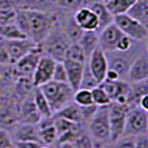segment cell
Returning a JSON list of instances; mask_svg holds the SVG:
<instances>
[{
	"mask_svg": "<svg viewBox=\"0 0 148 148\" xmlns=\"http://www.w3.org/2000/svg\"><path fill=\"white\" fill-rule=\"evenodd\" d=\"M15 23L26 37L37 45H42L55 25L50 16L35 9H18Z\"/></svg>",
	"mask_w": 148,
	"mask_h": 148,
	"instance_id": "1",
	"label": "cell"
},
{
	"mask_svg": "<svg viewBox=\"0 0 148 148\" xmlns=\"http://www.w3.org/2000/svg\"><path fill=\"white\" fill-rule=\"evenodd\" d=\"M39 88L47 99L52 114H56L62 107L71 103L75 92L68 84L57 82L53 80L45 84Z\"/></svg>",
	"mask_w": 148,
	"mask_h": 148,
	"instance_id": "2",
	"label": "cell"
},
{
	"mask_svg": "<svg viewBox=\"0 0 148 148\" xmlns=\"http://www.w3.org/2000/svg\"><path fill=\"white\" fill-rule=\"evenodd\" d=\"M109 106V105H108ZM108 106L98 107L95 115L89 119V133L95 143L110 141V125L108 116Z\"/></svg>",
	"mask_w": 148,
	"mask_h": 148,
	"instance_id": "3",
	"label": "cell"
},
{
	"mask_svg": "<svg viewBox=\"0 0 148 148\" xmlns=\"http://www.w3.org/2000/svg\"><path fill=\"white\" fill-rule=\"evenodd\" d=\"M42 44H44L42 51L46 52V56L50 57L56 61H62L65 59V55L70 42L65 31L58 29L53 25L50 34L48 35V37L46 38Z\"/></svg>",
	"mask_w": 148,
	"mask_h": 148,
	"instance_id": "4",
	"label": "cell"
},
{
	"mask_svg": "<svg viewBox=\"0 0 148 148\" xmlns=\"http://www.w3.org/2000/svg\"><path fill=\"white\" fill-rule=\"evenodd\" d=\"M148 132V111L138 106L129 107L126 115L125 130L123 137H138L147 135Z\"/></svg>",
	"mask_w": 148,
	"mask_h": 148,
	"instance_id": "5",
	"label": "cell"
},
{
	"mask_svg": "<svg viewBox=\"0 0 148 148\" xmlns=\"http://www.w3.org/2000/svg\"><path fill=\"white\" fill-rule=\"evenodd\" d=\"M114 23L119 30L133 40L146 42L148 38V28L140 22L134 20L127 15H119L114 17Z\"/></svg>",
	"mask_w": 148,
	"mask_h": 148,
	"instance_id": "6",
	"label": "cell"
},
{
	"mask_svg": "<svg viewBox=\"0 0 148 148\" xmlns=\"http://www.w3.org/2000/svg\"><path fill=\"white\" fill-rule=\"evenodd\" d=\"M129 107L124 105L111 103L108 106V116H109V125H110V141L118 140L124 136L125 130V121L126 115Z\"/></svg>",
	"mask_w": 148,
	"mask_h": 148,
	"instance_id": "7",
	"label": "cell"
},
{
	"mask_svg": "<svg viewBox=\"0 0 148 148\" xmlns=\"http://www.w3.org/2000/svg\"><path fill=\"white\" fill-rule=\"evenodd\" d=\"M3 42L9 57V62L14 65L18 60L21 59L22 57H25L27 53L35 50L40 46V45L35 44L32 40H30L28 38L20 39V40H3Z\"/></svg>",
	"mask_w": 148,
	"mask_h": 148,
	"instance_id": "8",
	"label": "cell"
},
{
	"mask_svg": "<svg viewBox=\"0 0 148 148\" xmlns=\"http://www.w3.org/2000/svg\"><path fill=\"white\" fill-rule=\"evenodd\" d=\"M56 62H57L56 60H53L46 55H42L40 57L31 77V84L34 87H41L45 84L51 82L52 73H53Z\"/></svg>",
	"mask_w": 148,
	"mask_h": 148,
	"instance_id": "9",
	"label": "cell"
},
{
	"mask_svg": "<svg viewBox=\"0 0 148 148\" xmlns=\"http://www.w3.org/2000/svg\"><path fill=\"white\" fill-rule=\"evenodd\" d=\"M87 66L90 74L94 76L97 82L100 85L105 80L106 71L108 70V61L106 53L99 47H97L88 57Z\"/></svg>",
	"mask_w": 148,
	"mask_h": 148,
	"instance_id": "10",
	"label": "cell"
},
{
	"mask_svg": "<svg viewBox=\"0 0 148 148\" xmlns=\"http://www.w3.org/2000/svg\"><path fill=\"white\" fill-rule=\"evenodd\" d=\"M126 78L132 84L146 82L148 79V56L146 49L133 60L127 71Z\"/></svg>",
	"mask_w": 148,
	"mask_h": 148,
	"instance_id": "11",
	"label": "cell"
},
{
	"mask_svg": "<svg viewBox=\"0 0 148 148\" xmlns=\"http://www.w3.org/2000/svg\"><path fill=\"white\" fill-rule=\"evenodd\" d=\"M123 32L112 22L109 26L98 32V47L104 52H110L116 50V46L119 39L123 37Z\"/></svg>",
	"mask_w": 148,
	"mask_h": 148,
	"instance_id": "12",
	"label": "cell"
},
{
	"mask_svg": "<svg viewBox=\"0 0 148 148\" xmlns=\"http://www.w3.org/2000/svg\"><path fill=\"white\" fill-rule=\"evenodd\" d=\"M42 52H44L42 47L40 45L38 48H36L35 50H32L29 53H27L25 57H22L21 59L16 62V68H17L18 73L22 76V78L31 79L38 61L40 59V57L42 56Z\"/></svg>",
	"mask_w": 148,
	"mask_h": 148,
	"instance_id": "13",
	"label": "cell"
},
{
	"mask_svg": "<svg viewBox=\"0 0 148 148\" xmlns=\"http://www.w3.org/2000/svg\"><path fill=\"white\" fill-rule=\"evenodd\" d=\"M126 52H120V51H110V52H105L106 57H107V61H108V68L115 70L117 74L120 76L121 79L126 78L127 71L129 69V66L133 61H130V58L126 56Z\"/></svg>",
	"mask_w": 148,
	"mask_h": 148,
	"instance_id": "14",
	"label": "cell"
},
{
	"mask_svg": "<svg viewBox=\"0 0 148 148\" xmlns=\"http://www.w3.org/2000/svg\"><path fill=\"white\" fill-rule=\"evenodd\" d=\"M74 20L84 31H96L97 32L98 30V26H99L98 18L88 6L78 9L75 12Z\"/></svg>",
	"mask_w": 148,
	"mask_h": 148,
	"instance_id": "15",
	"label": "cell"
},
{
	"mask_svg": "<svg viewBox=\"0 0 148 148\" xmlns=\"http://www.w3.org/2000/svg\"><path fill=\"white\" fill-rule=\"evenodd\" d=\"M64 66L66 68L67 78H68V85L74 91L79 89L80 82H82V75L85 70V65L86 64H80L77 61H71V60L65 59L62 60Z\"/></svg>",
	"mask_w": 148,
	"mask_h": 148,
	"instance_id": "16",
	"label": "cell"
},
{
	"mask_svg": "<svg viewBox=\"0 0 148 148\" xmlns=\"http://www.w3.org/2000/svg\"><path fill=\"white\" fill-rule=\"evenodd\" d=\"M38 134L39 139L42 145H51L55 141H57L58 134L53 126L51 118H41V120L38 123Z\"/></svg>",
	"mask_w": 148,
	"mask_h": 148,
	"instance_id": "17",
	"label": "cell"
},
{
	"mask_svg": "<svg viewBox=\"0 0 148 148\" xmlns=\"http://www.w3.org/2000/svg\"><path fill=\"white\" fill-rule=\"evenodd\" d=\"M12 139L15 141H38L40 143L37 126L32 124H26V123L16 125Z\"/></svg>",
	"mask_w": 148,
	"mask_h": 148,
	"instance_id": "18",
	"label": "cell"
},
{
	"mask_svg": "<svg viewBox=\"0 0 148 148\" xmlns=\"http://www.w3.org/2000/svg\"><path fill=\"white\" fill-rule=\"evenodd\" d=\"M100 86L105 89L107 95L110 98L111 103L116 101L120 96L127 95L130 90V85L125 80H116V82H103Z\"/></svg>",
	"mask_w": 148,
	"mask_h": 148,
	"instance_id": "19",
	"label": "cell"
},
{
	"mask_svg": "<svg viewBox=\"0 0 148 148\" xmlns=\"http://www.w3.org/2000/svg\"><path fill=\"white\" fill-rule=\"evenodd\" d=\"M88 7L95 12V15L98 18V21H99L97 34L114 22V16L109 12V10L107 9L105 3L100 2V1H91L88 3Z\"/></svg>",
	"mask_w": 148,
	"mask_h": 148,
	"instance_id": "20",
	"label": "cell"
},
{
	"mask_svg": "<svg viewBox=\"0 0 148 148\" xmlns=\"http://www.w3.org/2000/svg\"><path fill=\"white\" fill-rule=\"evenodd\" d=\"M127 16L134 20L140 22L144 26H148V0H137L130 9L127 11Z\"/></svg>",
	"mask_w": 148,
	"mask_h": 148,
	"instance_id": "21",
	"label": "cell"
},
{
	"mask_svg": "<svg viewBox=\"0 0 148 148\" xmlns=\"http://www.w3.org/2000/svg\"><path fill=\"white\" fill-rule=\"evenodd\" d=\"M55 117L64 118L66 120L71 121V123H75V124H80L84 120L82 116V111H80V107L77 106L75 103H69L65 107H62L60 110L56 112Z\"/></svg>",
	"mask_w": 148,
	"mask_h": 148,
	"instance_id": "22",
	"label": "cell"
},
{
	"mask_svg": "<svg viewBox=\"0 0 148 148\" xmlns=\"http://www.w3.org/2000/svg\"><path fill=\"white\" fill-rule=\"evenodd\" d=\"M77 44L80 46V48L88 59L91 52L98 47V34L96 31H84Z\"/></svg>",
	"mask_w": 148,
	"mask_h": 148,
	"instance_id": "23",
	"label": "cell"
},
{
	"mask_svg": "<svg viewBox=\"0 0 148 148\" xmlns=\"http://www.w3.org/2000/svg\"><path fill=\"white\" fill-rule=\"evenodd\" d=\"M22 120L26 124H32V125H37L38 123L41 120V116L39 115L37 108L34 103V98L26 100L22 105L21 109Z\"/></svg>",
	"mask_w": 148,
	"mask_h": 148,
	"instance_id": "24",
	"label": "cell"
},
{
	"mask_svg": "<svg viewBox=\"0 0 148 148\" xmlns=\"http://www.w3.org/2000/svg\"><path fill=\"white\" fill-rule=\"evenodd\" d=\"M34 103L41 118H51L53 114L39 87H35V90H34Z\"/></svg>",
	"mask_w": 148,
	"mask_h": 148,
	"instance_id": "25",
	"label": "cell"
},
{
	"mask_svg": "<svg viewBox=\"0 0 148 148\" xmlns=\"http://www.w3.org/2000/svg\"><path fill=\"white\" fill-rule=\"evenodd\" d=\"M136 1L137 0H109L105 5L109 12L115 17L119 15H126L127 11Z\"/></svg>",
	"mask_w": 148,
	"mask_h": 148,
	"instance_id": "26",
	"label": "cell"
},
{
	"mask_svg": "<svg viewBox=\"0 0 148 148\" xmlns=\"http://www.w3.org/2000/svg\"><path fill=\"white\" fill-rule=\"evenodd\" d=\"M26 38L25 34L16 26L15 22L0 26V39L2 40H20Z\"/></svg>",
	"mask_w": 148,
	"mask_h": 148,
	"instance_id": "27",
	"label": "cell"
},
{
	"mask_svg": "<svg viewBox=\"0 0 148 148\" xmlns=\"http://www.w3.org/2000/svg\"><path fill=\"white\" fill-rule=\"evenodd\" d=\"M65 59L71 60V61H77L80 64H86L87 57L84 53L82 49L78 44H70L65 55ZM64 59V60H65Z\"/></svg>",
	"mask_w": 148,
	"mask_h": 148,
	"instance_id": "28",
	"label": "cell"
},
{
	"mask_svg": "<svg viewBox=\"0 0 148 148\" xmlns=\"http://www.w3.org/2000/svg\"><path fill=\"white\" fill-rule=\"evenodd\" d=\"M16 12L17 10L14 9L9 3L2 1L0 5V26L8 25V23H14L16 19Z\"/></svg>",
	"mask_w": 148,
	"mask_h": 148,
	"instance_id": "29",
	"label": "cell"
},
{
	"mask_svg": "<svg viewBox=\"0 0 148 148\" xmlns=\"http://www.w3.org/2000/svg\"><path fill=\"white\" fill-rule=\"evenodd\" d=\"M90 91H91L92 101H94V104L96 105V106L101 107V106H108V105L111 104V100L109 96L107 95V92L105 91V89L100 85H98L94 89H91Z\"/></svg>",
	"mask_w": 148,
	"mask_h": 148,
	"instance_id": "30",
	"label": "cell"
},
{
	"mask_svg": "<svg viewBox=\"0 0 148 148\" xmlns=\"http://www.w3.org/2000/svg\"><path fill=\"white\" fill-rule=\"evenodd\" d=\"M82 32H84V30L75 22L74 18L70 19L69 21L67 22V27H66L65 34H66V36L70 44H77L78 40L82 37Z\"/></svg>",
	"mask_w": 148,
	"mask_h": 148,
	"instance_id": "31",
	"label": "cell"
},
{
	"mask_svg": "<svg viewBox=\"0 0 148 148\" xmlns=\"http://www.w3.org/2000/svg\"><path fill=\"white\" fill-rule=\"evenodd\" d=\"M73 100L77 106L79 107H86L90 105H95L92 101V97H91V91L87 89H78L74 92Z\"/></svg>",
	"mask_w": 148,
	"mask_h": 148,
	"instance_id": "32",
	"label": "cell"
},
{
	"mask_svg": "<svg viewBox=\"0 0 148 148\" xmlns=\"http://www.w3.org/2000/svg\"><path fill=\"white\" fill-rule=\"evenodd\" d=\"M57 2L61 8L76 12L80 8L87 7L89 0H57Z\"/></svg>",
	"mask_w": 148,
	"mask_h": 148,
	"instance_id": "33",
	"label": "cell"
},
{
	"mask_svg": "<svg viewBox=\"0 0 148 148\" xmlns=\"http://www.w3.org/2000/svg\"><path fill=\"white\" fill-rule=\"evenodd\" d=\"M99 84L97 82V80L94 78V76L90 74L88 69V66H87V62L85 65V70H84V75H82V82H80V86H79V89H87V90H91L95 87H97Z\"/></svg>",
	"mask_w": 148,
	"mask_h": 148,
	"instance_id": "34",
	"label": "cell"
},
{
	"mask_svg": "<svg viewBox=\"0 0 148 148\" xmlns=\"http://www.w3.org/2000/svg\"><path fill=\"white\" fill-rule=\"evenodd\" d=\"M18 121V116L15 112L10 110H6L0 114V127L2 128H10L15 127Z\"/></svg>",
	"mask_w": 148,
	"mask_h": 148,
	"instance_id": "35",
	"label": "cell"
},
{
	"mask_svg": "<svg viewBox=\"0 0 148 148\" xmlns=\"http://www.w3.org/2000/svg\"><path fill=\"white\" fill-rule=\"evenodd\" d=\"M51 80L57 82H62V84H68L66 68L64 66V62H62V61H57V62H56L53 73H52Z\"/></svg>",
	"mask_w": 148,
	"mask_h": 148,
	"instance_id": "36",
	"label": "cell"
},
{
	"mask_svg": "<svg viewBox=\"0 0 148 148\" xmlns=\"http://www.w3.org/2000/svg\"><path fill=\"white\" fill-rule=\"evenodd\" d=\"M73 145L76 148H94V141L88 135L80 133L74 140Z\"/></svg>",
	"mask_w": 148,
	"mask_h": 148,
	"instance_id": "37",
	"label": "cell"
},
{
	"mask_svg": "<svg viewBox=\"0 0 148 148\" xmlns=\"http://www.w3.org/2000/svg\"><path fill=\"white\" fill-rule=\"evenodd\" d=\"M0 148H14V139L7 129L0 127Z\"/></svg>",
	"mask_w": 148,
	"mask_h": 148,
	"instance_id": "38",
	"label": "cell"
},
{
	"mask_svg": "<svg viewBox=\"0 0 148 148\" xmlns=\"http://www.w3.org/2000/svg\"><path fill=\"white\" fill-rule=\"evenodd\" d=\"M133 46V39L126 36V35H123V37L119 39L118 44L116 46V50L120 52H125L128 51Z\"/></svg>",
	"mask_w": 148,
	"mask_h": 148,
	"instance_id": "39",
	"label": "cell"
},
{
	"mask_svg": "<svg viewBox=\"0 0 148 148\" xmlns=\"http://www.w3.org/2000/svg\"><path fill=\"white\" fill-rule=\"evenodd\" d=\"M114 148H135V138L134 137H121L115 141Z\"/></svg>",
	"mask_w": 148,
	"mask_h": 148,
	"instance_id": "40",
	"label": "cell"
},
{
	"mask_svg": "<svg viewBox=\"0 0 148 148\" xmlns=\"http://www.w3.org/2000/svg\"><path fill=\"white\" fill-rule=\"evenodd\" d=\"M97 109H98V106H96V105H90V106H86V107H80L82 119H90L95 115Z\"/></svg>",
	"mask_w": 148,
	"mask_h": 148,
	"instance_id": "41",
	"label": "cell"
},
{
	"mask_svg": "<svg viewBox=\"0 0 148 148\" xmlns=\"http://www.w3.org/2000/svg\"><path fill=\"white\" fill-rule=\"evenodd\" d=\"M14 146L16 148H40L44 145L38 141H15Z\"/></svg>",
	"mask_w": 148,
	"mask_h": 148,
	"instance_id": "42",
	"label": "cell"
},
{
	"mask_svg": "<svg viewBox=\"0 0 148 148\" xmlns=\"http://www.w3.org/2000/svg\"><path fill=\"white\" fill-rule=\"evenodd\" d=\"M135 148H148L147 135L135 137Z\"/></svg>",
	"mask_w": 148,
	"mask_h": 148,
	"instance_id": "43",
	"label": "cell"
},
{
	"mask_svg": "<svg viewBox=\"0 0 148 148\" xmlns=\"http://www.w3.org/2000/svg\"><path fill=\"white\" fill-rule=\"evenodd\" d=\"M7 62H9V57L5 47V42L2 39H0V64H7Z\"/></svg>",
	"mask_w": 148,
	"mask_h": 148,
	"instance_id": "44",
	"label": "cell"
},
{
	"mask_svg": "<svg viewBox=\"0 0 148 148\" xmlns=\"http://www.w3.org/2000/svg\"><path fill=\"white\" fill-rule=\"evenodd\" d=\"M138 107H140L141 109H144V110L148 111V94L147 95H144V96H141L139 98V100H138Z\"/></svg>",
	"mask_w": 148,
	"mask_h": 148,
	"instance_id": "45",
	"label": "cell"
},
{
	"mask_svg": "<svg viewBox=\"0 0 148 148\" xmlns=\"http://www.w3.org/2000/svg\"><path fill=\"white\" fill-rule=\"evenodd\" d=\"M58 148H76L73 145V144H70V143H65V144H59V147Z\"/></svg>",
	"mask_w": 148,
	"mask_h": 148,
	"instance_id": "46",
	"label": "cell"
},
{
	"mask_svg": "<svg viewBox=\"0 0 148 148\" xmlns=\"http://www.w3.org/2000/svg\"><path fill=\"white\" fill-rule=\"evenodd\" d=\"M98 1H100V2H103V3H106V2L109 1V0H98Z\"/></svg>",
	"mask_w": 148,
	"mask_h": 148,
	"instance_id": "47",
	"label": "cell"
},
{
	"mask_svg": "<svg viewBox=\"0 0 148 148\" xmlns=\"http://www.w3.org/2000/svg\"><path fill=\"white\" fill-rule=\"evenodd\" d=\"M40 148H50V147H47V146H42V147H40Z\"/></svg>",
	"mask_w": 148,
	"mask_h": 148,
	"instance_id": "48",
	"label": "cell"
},
{
	"mask_svg": "<svg viewBox=\"0 0 148 148\" xmlns=\"http://www.w3.org/2000/svg\"><path fill=\"white\" fill-rule=\"evenodd\" d=\"M57 148H58V147H57Z\"/></svg>",
	"mask_w": 148,
	"mask_h": 148,
	"instance_id": "49",
	"label": "cell"
}]
</instances>
